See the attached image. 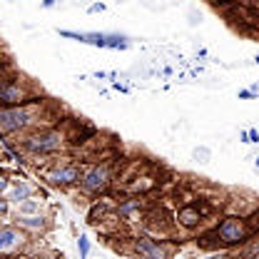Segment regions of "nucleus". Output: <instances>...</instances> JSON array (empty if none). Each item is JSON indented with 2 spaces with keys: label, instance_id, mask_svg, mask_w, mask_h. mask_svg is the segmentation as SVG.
Here are the masks:
<instances>
[{
  "label": "nucleus",
  "instance_id": "obj_1",
  "mask_svg": "<svg viewBox=\"0 0 259 259\" xmlns=\"http://www.w3.org/2000/svg\"><path fill=\"white\" fill-rule=\"evenodd\" d=\"M35 122V110L30 100L20 105H5L0 107V132H20Z\"/></svg>",
  "mask_w": 259,
  "mask_h": 259
},
{
  "label": "nucleus",
  "instance_id": "obj_2",
  "mask_svg": "<svg viewBox=\"0 0 259 259\" xmlns=\"http://www.w3.org/2000/svg\"><path fill=\"white\" fill-rule=\"evenodd\" d=\"M60 35L72 37V40H80V42H88V45H95V48H112V50H125V48L130 45L127 37H122V35H107V32H72V30H63Z\"/></svg>",
  "mask_w": 259,
  "mask_h": 259
},
{
  "label": "nucleus",
  "instance_id": "obj_3",
  "mask_svg": "<svg viewBox=\"0 0 259 259\" xmlns=\"http://www.w3.org/2000/svg\"><path fill=\"white\" fill-rule=\"evenodd\" d=\"M25 147L35 152V155H50V152H58L63 147V135L58 130H42L37 135H32L25 140Z\"/></svg>",
  "mask_w": 259,
  "mask_h": 259
},
{
  "label": "nucleus",
  "instance_id": "obj_4",
  "mask_svg": "<svg viewBox=\"0 0 259 259\" xmlns=\"http://www.w3.org/2000/svg\"><path fill=\"white\" fill-rule=\"evenodd\" d=\"M110 182H112V172H110L107 164H95V167L85 169L82 177H80L82 190H85V192H93V194L105 192V190L110 187Z\"/></svg>",
  "mask_w": 259,
  "mask_h": 259
},
{
  "label": "nucleus",
  "instance_id": "obj_5",
  "mask_svg": "<svg viewBox=\"0 0 259 259\" xmlns=\"http://www.w3.org/2000/svg\"><path fill=\"white\" fill-rule=\"evenodd\" d=\"M247 234H249L247 225L237 217H227L225 222L217 227V237H220L222 244H239V242L247 239Z\"/></svg>",
  "mask_w": 259,
  "mask_h": 259
},
{
  "label": "nucleus",
  "instance_id": "obj_6",
  "mask_svg": "<svg viewBox=\"0 0 259 259\" xmlns=\"http://www.w3.org/2000/svg\"><path fill=\"white\" fill-rule=\"evenodd\" d=\"M25 244L23 227H0V254H13Z\"/></svg>",
  "mask_w": 259,
  "mask_h": 259
},
{
  "label": "nucleus",
  "instance_id": "obj_7",
  "mask_svg": "<svg viewBox=\"0 0 259 259\" xmlns=\"http://www.w3.org/2000/svg\"><path fill=\"white\" fill-rule=\"evenodd\" d=\"M20 102H28V93L23 90V85L0 77V107H5V105H20Z\"/></svg>",
  "mask_w": 259,
  "mask_h": 259
},
{
  "label": "nucleus",
  "instance_id": "obj_8",
  "mask_svg": "<svg viewBox=\"0 0 259 259\" xmlns=\"http://www.w3.org/2000/svg\"><path fill=\"white\" fill-rule=\"evenodd\" d=\"M80 177H82V172H80L77 164H63V167H55V169L48 172V180H50L53 185H60V187L80 182Z\"/></svg>",
  "mask_w": 259,
  "mask_h": 259
},
{
  "label": "nucleus",
  "instance_id": "obj_9",
  "mask_svg": "<svg viewBox=\"0 0 259 259\" xmlns=\"http://www.w3.org/2000/svg\"><path fill=\"white\" fill-rule=\"evenodd\" d=\"M135 252H137V254H142V257H150V259L167 257V249H164V247H160L155 239H147V237L135 239Z\"/></svg>",
  "mask_w": 259,
  "mask_h": 259
},
{
  "label": "nucleus",
  "instance_id": "obj_10",
  "mask_svg": "<svg viewBox=\"0 0 259 259\" xmlns=\"http://www.w3.org/2000/svg\"><path fill=\"white\" fill-rule=\"evenodd\" d=\"M30 194H32L30 185H25V182H20V180H10V182H8V187H5V192H3V197H5L8 202L20 204V202H25Z\"/></svg>",
  "mask_w": 259,
  "mask_h": 259
},
{
  "label": "nucleus",
  "instance_id": "obj_11",
  "mask_svg": "<svg viewBox=\"0 0 259 259\" xmlns=\"http://www.w3.org/2000/svg\"><path fill=\"white\" fill-rule=\"evenodd\" d=\"M199 220H202V212H199V207H194V204H187V207H182V209L177 212V222L182 227H197Z\"/></svg>",
  "mask_w": 259,
  "mask_h": 259
},
{
  "label": "nucleus",
  "instance_id": "obj_12",
  "mask_svg": "<svg viewBox=\"0 0 259 259\" xmlns=\"http://www.w3.org/2000/svg\"><path fill=\"white\" fill-rule=\"evenodd\" d=\"M18 227L30 229V232H42L48 227V222H45V217H40V212L37 214H20L18 217Z\"/></svg>",
  "mask_w": 259,
  "mask_h": 259
},
{
  "label": "nucleus",
  "instance_id": "obj_13",
  "mask_svg": "<svg viewBox=\"0 0 259 259\" xmlns=\"http://www.w3.org/2000/svg\"><path fill=\"white\" fill-rule=\"evenodd\" d=\"M18 209H20V214H37L40 212V204H37V199H25V202H20L18 204Z\"/></svg>",
  "mask_w": 259,
  "mask_h": 259
},
{
  "label": "nucleus",
  "instance_id": "obj_14",
  "mask_svg": "<svg viewBox=\"0 0 259 259\" xmlns=\"http://www.w3.org/2000/svg\"><path fill=\"white\" fill-rule=\"evenodd\" d=\"M77 249H80V254H82V257L90 252V242H88V237H80V239H77Z\"/></svg>",
  "mask_w": 259,
  "mask_h": 259
},
{
  "label": "nucleus",
  "instance_id": "obj_15",
  "mask_svg": "<svg viewBox=\"0 0 259 259\" xmlns=\"http://www.w3.org/2000/svg\"><path fill=\"white\" fill-rule=\"evenodd\" d=\"M8 182H10V180H8V175H5V172H0V194L5 192V187H8Z\"/></svg>",
  "mask_w": 259,
  "mask_h": 259
},
{
  "label": "nucleus",
  "instance_id": "obj_16",
  "mask_svg": "<svg viewBox=\"0 0 259 259\" xmlns=\"http://www.w3.org/2000/svg\"><path fill=\"white\" fill-rule=\"evenodd\" d=\"M8 204H10V202H8V199H5V197L0 194V217H3V214L8 212Z\"/></svg>",
  "mask_w": 259,
  "mask_h": 259
},
{
  "label": "nucleus",
  "instance_id": "obj_17",
  "mask_svg": "<svg viewBox=\"0 0 259 259\" xmlns=\"http://www.w3.org/2000/svg\"><path fill=\"white\" fill-rule=\"evenodd\" d=\"M55 5V0H42V8H53Z\"/></svg>",
  "mask_w": 259,
  "mask_h": 259
}]
</instances>
